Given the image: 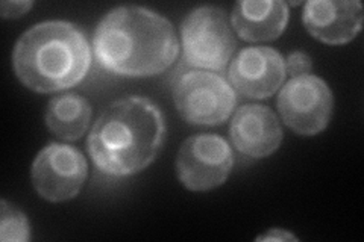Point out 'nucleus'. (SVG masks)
Wrapping results in <instances>:
<instances>
[{"mask_svg": "<svg viewBox=\"0 0 364 242\" xmlns=\"http://www.w3.org/2000/svg\"><path fill=\"white\" fill-rule=\"evenodd\" d=\"M93 50L105 70L120 76H154L172 65L179 53L173 25L141 6L112 9L96 28Z\"/></svg>", "mask_w": 364, "mask_h": 242, "instance_id": "obj_1", "label": "nucleus"}, {"mask_svg": "<svg viewBox=\"0 0 364 242\" xmlns=\"http://www.w3.org/2000/svg\"><path fill=\"white\" fill-rule=\"evenodd\" d=\"M166 140L163 112L146 97L111 103L88 136V153L108 176H131L151 165Z\"/></svg>", "mask_w": 364, "mask_h": 242, "instance_id": "obj_2", "label": "nucleus"}, {"mask_svg": "<svg viewBox=\"0 0 364 242\" xmlns=\"http://www.w3.org/2000/svg\"><path fill=\"white\" fill-rule=\"evenodd\" d=\"M13 61L23 85L37 93H55L87 76L91 52L85 35L72 23L44 21L20 37Z\"/></svg>", "mask_w": 364, "mask_h": 242, "instance_id": "obj_3", "label": "nucleus"}, {"mask_svg": "<svg viewBox=\"0 0 364 242\" xmlns=\"http://www.w3.org/2000/svg\"><path fill=\"white\" fill-rule=\"evenodd\" d=\"M187 64L220 72L235 50L230 18L219 6H200L186 17L181 28Z\"/></svg>", "mask_w": 364, "mask_h": 242, "instance_id": "obj_4", "label": "nucleus"}, {"mask_svg": "<svg viewBox=\"0 0 364 242\" xmlns=\"http://www.w3.org/2000/svg\"><path fill=\"white\" fill-rule=\"evenodd\" d=\"M173 100L181 117L196 126L222 124L237 103L231 85L222 76L205 70L179 76L173 85Z\"/></svg>", "mask_w": 364, "mask_h": 242, "instance_id": "obj_5", "label": "nucleus"}, {"mask_svg": "<svg viewBox=\"0 0 364 242\" xmlns=\"http://www.w3.org/2000/svg\"><path fill=\"white\" fill-rule=\"evenodd\" d=\"M333 93L323 79L305 75L282 87L278 109L282 121L299 135L321 133L331 120Z\"/></svg>", "mask_w": 364, "mask_h": 242, "instance_id": "obj_6", "label": "nucleus"}, {"mask_svg": "<svg viewBox=\"0 0 364 242\" xmlns=\"http://www.w3.org/2000/svg\"><path fill=\"white\" fill-rule=\"evenodd\" d=\"M234 165L232 150L219 135H196L182 144L176 172L190 191H210L220 187Z\"/></svg>", "mask_w": 364, "mask_h": 242, "instance_id": "obj_7", "label": "nucleus"}, {"mask_svg": "<svg viewBox=\"0 0 364 242\" xmlns=\"http://www.w3.org/2000/svg\"><path fill=\"white\" fill-rule=\"evenodd\" d=\"M87 175L84 155L76 147L60 143L44 147L32 165L33 188L43 199L53 203L75 199Z\"/></svg>", "mask_w": 364, "mask_h": 242, "instance_id": "obj_8", "label": "nucleus"}, {"mask_svg": "<svg viewBox=\"0 0 364 242\" xmlns=\"http://www.w3.org/2000/svg\"><path fill=\"white\" fill-rule=\"evenodd\" d=\"M286 76L284 57L272 48H246L237 53L230 67L234 88L249 99L273 96Z\"/></svg>", "mask_w": 364, "mask_h": 242, "instance_id": "obj_9", "label": "nucleus"}, {"mask_svg": "<svg viewBox=\"0 0 364 242\" xmlns=\"http://www.w3.org/2000/svg\"><path fill=\"white\" fill-rule=\"evenodd\" d=\"M302 20L318 41L345 44L361 31L363 5L357 0H311L305 4Z\"/></svg>", "mask_w": 364, "mask_h": 242, "instance_id": "obj_10", "label": "nucleus"}, {"mask_svg": "<svg viewBox=\"0 0 364 242\" xmlns=\"http://www.w3.org/2000/svg\"><path fill=\"white\" fill-rule=\"evenodd\" d=\"M230 133L238 152L257 159L272 155L282 141L277 114L263 105H245L238 109Z\"/></svg>", "mask_w": 364, "mask_h": 242, "instance_id": "obj_11", "label": "nucleus"}, {"mask_svg": "<svg viewBox=\"0 0 364 242\" xmlns=\"http://www.w3.org/2000/svg\"><path fill=\"white\" fill-rule=\"evenodd\" d=\"M287 21L289 6L281 0H243L232 11V26L245 41L277 40Z\"/></svg>", "mask_w": 364, "mask_h": 242, "instance_id": "obj_12", "label": "nucleus"}, {"mask_svg": "<svg viewBox=\"0 0 364 242\" xmlns=\"http://www.w3.org/2000/svg\"><path fill=\"white\" fill-rule=\"evenodd\" d=\"M91 119V106L79 94H61L53 97L46 109V126L61 140L75 141L81 138Z\"/></svg>", "mask_w": 364, "mask_h": 242, "instance_id": "obj_13", "label": "nucleus"}, {"mask_svg": "<svg viewBox=\"0 0 364 242\" xmlns=\"http://www.w3.org/2000/svg\"><path fill=\"white\" fill-rule=\"evenodd\" d=\"M0 239L25 242L31 239V229L26 215L16 206L2 200V218H0Z\"/></svg>", "mask_w": 364, "mask_h": 242, "instance_id": "obj_14", "label": "nucleus"}, {"mask_svg": "<svg viewBox=\"0 0 364 242\" xmlns=\"http://www.w3.org/2000/svg\"><path fill=\"white\" fill-rule=\"evenodd\" d=\"M284 62H286V75H289L291 79L310 75L313 68L311 57L305 52H299V50L290 53L287 61Z\"/></svg>", "mask_w": 364, "mask_h": 242, "instance_id": "obj_15", "label": "nucleus"}, {"mask_svg": "<svg viewBox=\"0 0 364 242\" xmlns=\"http://www.w3.org/2000/svg\"><path fill=\"white\" fill-rule=\"evenodd\" d=\"M32 2H2L0 9H2V17L17 18L23 14H26L32 8Z\"/></svg>", "mask_w": 364, "mask_h": 242, "instance_id": "obj_16", "label": "nucleus"}, {"mask_svg": "<svg viewBox=\"0 0 364 242\" xmlns=\"http://www.w3.org/2000/svg\"><path fill=\"white\" fill-rule=\"evenodd\" d=\"M296 241V238L291 233H287L286 230H278V229H272L269 230V233L264 236H259L258 241Z\"/></svg>", "mask_w": 364, "mask_h": 242, "instance_id": "obj_17", "label": "nucleus"}]
</instances>
